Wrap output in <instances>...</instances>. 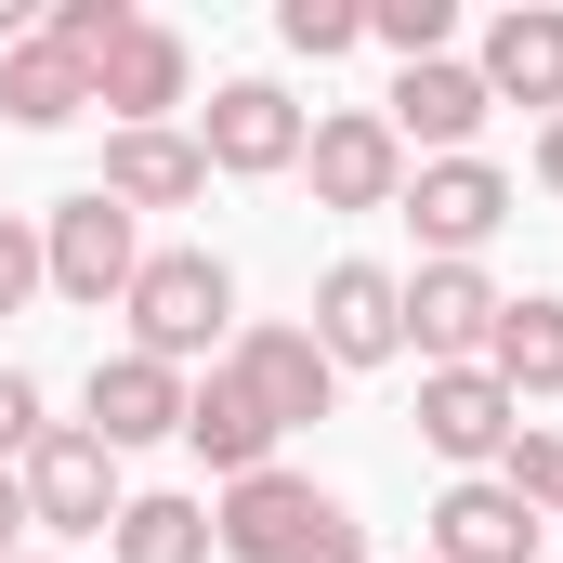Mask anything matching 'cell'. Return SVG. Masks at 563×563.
<instances>
[{"mask_svg": "<svg viewBox=\"0 0 563 563\" xmlns=\"http://www.w3.org/2000/svg\"><path fill=\"white\" fill-rule=\"evenodd\" d=\"M106 551L119 563H223L210 551V498H119V525H106Z\"/></svg>", "mask_w": 563, "mask_h": 563, "instance_id": "obj_21", "label": "cell"}, {"mask_svg": "<svg viewBox=\"0 0 563 563\" xmlns=\"http://www.w3.org/2000/svg\"><path fill=\"white\" fill-rule=\"evenodd\" d=\"M301 106H288L276 79H223L210 106H197V157L210 170H236V184H276V170H301Z\"/></svg>", "mask_w": 563, "mask_h": 563, "instance_id": "obj_8", "label": "cell"}, {"mask_svg": "<svg viewBox=\"0 0 563 563\" xmlns=\"http://www.w3.org/2000/svg\"><path fill=\"white\" fill-rule=\"evenodd\" d=\"M40 276L66 288V301H132V276H144V236H132V210L106 197V184H79V197H53L40 210Z\"/></svg>", "mask_w": 563, "mask_h": 563, "instance_id": "obj_3", "label": "cell"}, {"mask_svg": "<svg viewBox=\"0 0 563 563\" xmlns=\"http://www.w3.org/2000/svg\"><path fill=\"white\" fill-rule=\"evenodd\" d=\"M40 223H13V210H0V314H26V301H40Z\"/></svg>", "mask_w": 563, "mask_h": 563, "instance_id": "obj_26", "label": "cell"}, {"mask_svg": "<svg viewBox=\"0 0 563 563\" xmlns=\"http://www.w3.org/2000/svg\"><path fill=\"white\" fill-rule=\"evenodd\" d=\"M106 197H119V210H184V197H210L197 132H106Z\"/></svg>", "mask_w": 563, "mask_h": 563, "instance_id": "obj_19", "label": "cell"}, {"mask_svg": "<svg viewBox=\"0 0 563 563\" xmlns=\"http://www.w3.org/2000/svg\"><path fill=\"white\" fill-rule=\"evenodd\" d=\"M210 551L223 563H367V525L328 485H301V472H250V485H223Z\"/></svg>", "mask_w": 563, "mask_h": 563, "instance_id": "obj_1", "label": "cell"}, {"mask_svg": "<svg viewBox=\"0 0 563 563\" xmlns=\"http://www.w3.org/2000/svg\"><path fill=\"white\" fill-rule=\"evenodd\" d=\"M276 40L301 66H341V53L367 40V0H276Z\"/></svg>", "mask_w": 563, "mask_h": 563, "instance_id": "obj_22", "label": "cell"}, {"mask_svg": "<svg viewBox=\"0 0 563 563\" xmlns=\"http://www.w3.org/2000/svg\"><path fill=\"white\" fill-rule=\"evenodd\" d=\"M223 367L250 380V407H263L276 432L328 420V394H341V367L314 354V328H236V341H223Z\"/></svg>", "mask_w": 563, "mask_h": 563, "instance_id": "obj_13", "label": "cell"}, {"mask_svg": "<svg viewBox=\"0 0 563 563\" xmlns=\"http://www.w3.org/2000/svg\"><path fill=\"white\" fill-rule=\"evenodd\" d=\"M538 184H551V197H563V119H551V132H538Z\"/></svg>", "mask_w": 563, "mask_h": 563, "instance_id": "obj_28", "label": "cell"}, {"mask_svg": "<svg viewBox=\"0 0 563 563\" xmlns=\"http://www.w3.org/2000/svg\"><path fill=\"white\" fill-rule=\"evenodd\" d=\"M485 380H498L511 407H551V394H563V301H551V288L498 301V341H485Z\"/></svg>", "mask_w": 563, "mask_h": 563, "instance_id": "obj_18", "label": "cell"}, {"mask_svg": "<svg viewBox=\"0 0 563 563\" xmlns=\"http://www.w3.org/2000/svg\"><path fill=\"white\" fill-rule=\"evenodd\" d=\"M498 301H511V288L485 276V263H420V276H407V341H420V367H485Z\"/></svg>", "mask_w": 563, "mask_h": 563, "instance_id": "obj_10", "label": "cell"}, {"mask_svg": "<svg viewBox=\"0 0 563 563\" xmlns=\"http://www.w3.org/2000/svg\"><path fill=\"white\" fill-rule=\"evenodd\" d=\"M40 380H26V367H0V472H26V445H40Z\"/></svg>", "mask_w": 563, "mask_h": 563, "instance_id": "obj_25", "label": "cell"}, {"mask_svg": "<svg viewBox=\"0 0 563 563\" xmlns=\"http://www.w3.org/2000/svg\"><path fill=\"white\" fill-rule=\"evenodd\" d=\"M13 538H26V485L0 472V563H13Z\"/></svg>", "mask_w": 563, "mask_h": 563, "instance_id": "obj_27", "label": "cell"}, {"mask_svg": "<svg viewBox=\"0 0 563 563\" xmlns=\"http://www.w3.org/2000/svg\"><path fill=\"white\" fill-rule=\"evenodd\" d=\"M472 79H485V106H551V119H563V13H551V0H511V13L485 26Z\"/></svg>", "mask_w": 563, "mask_h": 563, "instance_id": "obj_16", "label": "cell"}, {"mask_svg": "<svg viewBox=\"0 0 563 563\" xmlns=\"http://www.w3.org/2000/svg\"><path fill=\"white\" fill-rule=\"evenodd\" d=\"M380 119H394V144H420V157H472V132H485L498 106H485V79H472L459 53H432V66H394V106H380Z\"/></svg>", "mask_w": 563, "mask_h": 563, "instance_id": "obj_15", "label": "cell"}, {"mask_svg": "<svg viewBox=\"0 0 563 563\" xmlns=\"http://www.w3.org/2000/svg\"><path fill=\"white\" fill-rule=\"evenodd\" d=\"M13 485H26V525H40V538H106V525H119V498H132V485H119V459H106L79 420L40 432Z\"/></svg>", "mask_w": 563, "mask_h": 563, "instance_id": "obj_4", "label": "cell"}, {"mask_svg": "<svg viewBox=\"0 0 563 563\" xmlns=\"http://www.w3.org/2000/svg\"><path fill=\"white\" fill-rule=\"evenodd\" d=\"M367 40H380L394 66H432V53L459 40V0H367Z\"/></svg>", "mask_w": 563, "mask_h": 563, "instance_id": "obj_23", "label": "cell"}, {"mask_svg": "<svg viewBox=\"0 0 563 563\" xmlns=\"http://www.w3.org/2000/svg\"><path fill=\"white\" fill-rule=\"evenodd\" d=\"M0 119H13V132H66V119H92V79L26 26V40L0 53Z\"/></svg>", "mask_w": 563, "mask_h": 563, "instance_id": "obj_20", "label": "cell"}, {"mask_svg": "<svg viewBox=\"0 0 563 563\" xmlns=\"http://www.w3.org/2000/svg\"><path fill=\"white\" fill-rule=\"evenodd\" d=\"M511 432H525V407H511L485 367H420V445H432V459L498 472V459H511Z\"/></svg>", "mask_w": 563, "mask_h": 563, "instance_id": "obj_12", "label": "cell"}, {"mask_svg": "<svg viewBox=\"0 0 563 563\" xmlns=\"http://www.w3.org/2000/svg\"><path fill=\"white\" fill-rule=\"evenodd\" d=\"M184 445L223 472V485H250V472H276V420L250 407V380L236 367H210V380H184Z\"/></svg>", "mask_w": 563, "mask_h": 563, "instance_id": "obj_17", "label": "cell"}, {"mask_svg": "<svg viewBox=\"0 0 563 563\" xmlns=\"http://www.w3.org/2000/svg\"><path fill=\"white\" fill-rule=\"evenodd\" d=\"M79 432L106 445V459H132L157 432H184V367H157V354H92V394H79Z\"/></svg>", "mask_w": 563, "mask_h": 563, "instance_id": "obj_11", "label": "cell"}, {"mask_svg": "<svg viewBox=\"0 0 563 563\" xmlns=\"http://www.w3.org/2000/svg\"><path fill=\"white\" fill-rule=\"evenodd\" d=\"M394 210L420 223V263H472V250L511 223V170H498V157H420Z\"/></svg>", "mask_w": 563, "mask_h": 563, "instance_id": "obj_5", "label": "cell"}, {"mask_svg": "<svg viewBox=\"0 0 563 563\" xmlns=\"http://www.w3.org/2000/svg\"><path fill=\"white\" fill-rule=\"evenodd\" d=\"M301 170H314V210H394L420 157L394 144L380 106H341V119H314V132H301Z\"/></svg>", "mask_w": 563, "mask_h": 563, "instance_id": "obj_6", "label": "cell"}, {"mask_svg": "<svg viewBox=\"0 0 563 563\" xmlns=\"http://www.w3.org/2000/svg\"><path fill=\"white\" fill-rule=\"evenodd\" d=\"M420 563H538V511L498 485V472H459L432 498V551Z\"/></svg>", "mask_w": 563, "mask_h": 563, "instance_id": "obj_14", "label": "cell"}, {"mask_svg": "<svg viewBox=\"0 0 563 563\" xmlns=\"http://www.w3.org/2000/svg\"><path fill=\"white\" fill-rule=\"evenodd\" d=\"M498 485H511L538 525H563V432H551V420H525V432H511V459H498Z\"/></svg>", "mask_w": 563, "mask_h": 563, "instance_id": "obj_24", "label": "cell"}, {"mask_svg": "<svg viewBox=\"0 0 563 563\" xmlns=\"http://www.w3.org/2000/svg\"><path fill=\"white\" fill-rule=\"evenodd\" d=\"M184 79H197V53L157 26V13H132L106 53H92V106L119 119V132H170V106H184Z\"/></svg>", "mask_w": 563, "mask_h": 563, "instance_id": "obj_9", "label": "cell"}, {"mask_svg": "<svg viewBox=\"0 0 563 563\" xmlns=\"http://www.w3.org/2000/svg\"><path fill=\"white\" fill-rule=\"evenodd\" d=\"M13 563H53V551H13Z\"/></svg>", "mask_w": 563, "mask_h": 563, "instance_id": "obj_29", "label": "cell"}, {"mask_svg": "<svg viewBox=\"0 0 563 563\" xmlns=\"http://www.w3.org/2000/svg\"><path fill=\"white\" fill-rule=\"evenodd\" d=\"M132 354H157V367H223V341H236V276L210 263V250H144V276H132Z\"/></svg>", "mask_w": 563, "mask_h": 563, "instance_id": "obj_2", "label": "cell"}, {"mask_svg": "<svg viewBox=\"0 0 563 563\" xmlns=\"http://www.w3.org/2000/svg\"><path fill=\"white\" fill-rule=\"evenodd\" d=\"M301 328H314L328 367H394V354H407V276H394V263H328Z\"/></svg>", "mask_w": 563, "mask_h": 563, "instance_id": "obj_7", "label": "cell"}]
</instances>
